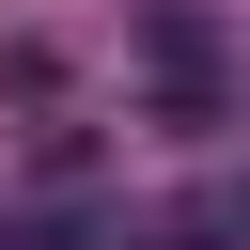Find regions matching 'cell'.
I'll return each instance as SVG.
<instances>
[{
    "mask_svg": "<svg viewBox=\"0 0 250 250\" xmlns=\"http://www.w3.org/2000/svg\"><path fill=\"white\" fill-rule=\"evenodd\" d=\"M0 250H31V234H16V219H0Z\"/></svg>",
    "mask_w": 250,
    "mask_h": 250,
    "instance_id": "1",
    "label": "cell"
}]
</instances>
